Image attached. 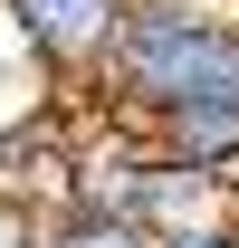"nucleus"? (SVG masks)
<instances>
[{"mask_svg":"<svg viewBox=\"0 0 239 248\" xmlns=\"http://www.w3.org/2000/svg\"><path fill=\"white\" fill-rule=\"evenodd\" d=\"M96 105H115L144 134L239 115V10L230 0H134Z\"/></svg>","mask_w":239,"mask_h":248,"instance_id":"obj_1","label":"nucleus"},{"mask_svg":"<svg viewBox=\"0 0 239 248\" xmlns=\"http://www.w3.org/2000/svg\"><path fill=\"white\" fill-rule=\"evenodd\" d=\"M10 10V29L29 38V58L58 77L67 95H86L105 86V67H115L124 48V19H134V0H0Z\"/></svg>","mask_w":239,"mask_h":248,"instance_id":"obj_2","label":"nucleus"},{"mask_svg":"<svg viewBox=\"0 0 239 248\" xmlns=\"http://www.w3.org/2000/svg\"><path fill=\"white\" fill-rule=\"evenodd\" d=\"M230 191L239 182H220V172H201V162H172V153H153V172H144V229L153 239H191V229H230Z\"/></svg>","mask_w":239,"mask_h":248,"instance_id":"obj_3","label":"nucleus"},{"mask_svg":"<svg viewBox=\"0 0 239 248\" xmlns=\"http://www.w3.org/2000/svg\"><path fill=\"white\" fill-rule=\"evenodd\" d=\"M38 248H163L144 219H86V210H48L38 219Z\"/></svg>","mask_w":239,"mask_h":248,"instance_id":"obj_4","label":"nucleus"},{"mask_svg":"<svg viewBox=\"0 0 239 248\" xmlns=\"http://www.w3.org/2000/svg\"><path fill=\"white\" fill-rule=\"evenodd\" d=\"M38 219H48V210H29V201L0 191V248H38Z\"/></svg>","mask_w":239,"mask_h":248,"instance_id":"obj_5","label":"nucleus"},{"mask_svg":"<svg viewBox=\"0 0 239 248\" xmlns=\"http://www.w3.org/2000/svg\"><path fill=\"white\" fill-rule=\"evenodd\" d=\"M163 248H239V229H191V239H163Z\"/></svg>","mask_w":239,"mask_h":248,"instance_id":"obj_6","label":"nucleus"},{"mask_svg":"<svg viewBox=\"0 0 239 248\" xmlns=\"http://www.w3.org/2000/svg\"><path fill=\"white\" fill-rule=\"evenodd\" d=\"M230 229H239V191H230Z\"/></svg>","mask_w":239,"mask_h":248,"instance_id":"obj_7","label":"nucleus"}]
</instances>
